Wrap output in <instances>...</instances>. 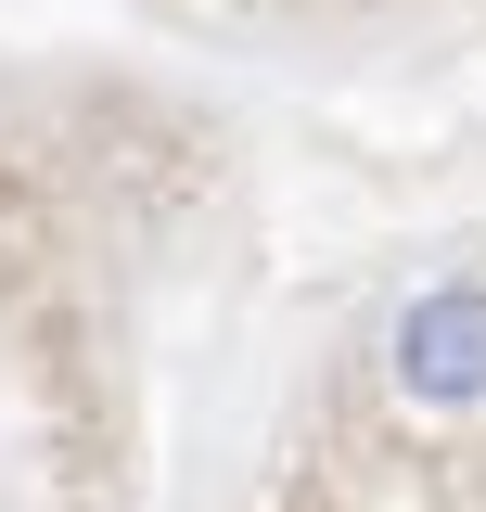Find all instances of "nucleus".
Segmentation results:
<instances>
[{"label": "nucleus", "instance_id": "nucleus-1", "mask_svg": "<svg viewBox=\"0 0 486 512\" xmlns=\"http://www.w3.org/2000/svg\"><path fill=\"white\" fill-rule=\"evenodd\" d=\"M384 372L410 410H486V282H423L384 320Z\"/></svg>", "mask_w": 486, "mask_h": 512}]
</instances>
